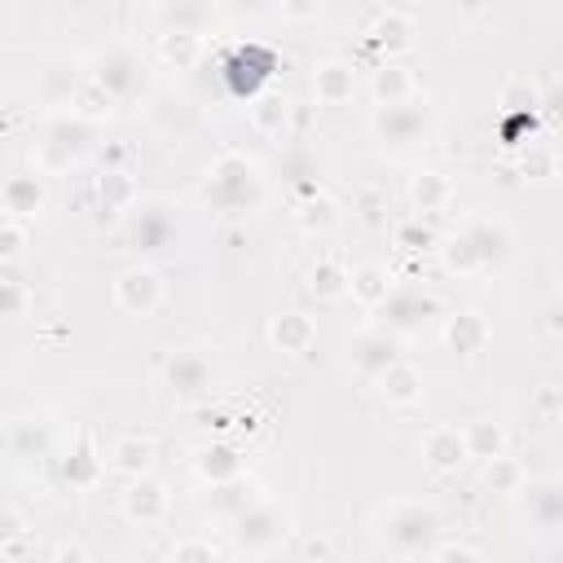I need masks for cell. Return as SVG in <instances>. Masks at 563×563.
Returning <instances> with one entry per match:
<instances>
[{
    "label": "cell",
    "mask_w": 563,
    "mask_h": 563,
    "mask_svg": "<svg viewBox=\"0 0 563 563\" xmlns=\"http://www.w3.org/2000/svg\"><path fill=\"white\" fill-rule=\"evenodd\" d=\"M260 194L255 180V163L242 154H220L207 172V198H216L220 207H246Z\"/></svg>",
    "instance_id": "4"
},
{
    "label": "cell",
    "mask_w": 563,
    "mask_h": 563,
    "mask_svg": "<svg viewBox=\"0 0 563 563\" xmlns=\"http://www.w3.org/2000/svg\"><path fill=\"white\" fill-rule=\"evenodd\" d=\"M0 202H4V211H13V216H35V211L44 207V180L31 176V172H18V176H9V180L0 185Z\"/></svg>",
    "instance_id": "18"
},
{
    "label": "cell",
    "mask_w": 563,
    "mask_h": 563,
    "mask_svg": "<svg viewBox=\"0 0 563 563\" xmlns=\"http://www.w3.org/2000/svg\"><path fill=\"white\" fill-rule=\"evenodd\" d=\"M449 180L440 176V172H418L413 176V185H409V198H413V207H422V211H435V207H444L449 202Z\"/></svg>",
    "instance_id": "29"
},
{
    "label": "cell",
    "mask_w": 563,
    "mask_h": 563,
    "mask_svg": "<svg viewBox=\"0 0 563 563\" xmlns=\"http://www.w3.org/2000/svg\"><path fill=\"white\" fill-rule=\"evenodd\" d=\"M88 79H97L114 101H132V97L145 92V62H141L132 48L110 44V48H101V53L92 57Z\"/></svg>",
    "instance_id": "2"
},
{
    "label": "cell",
    "mask_w": 563,
    "mask_h": 563,
    "mask_svg": "<svg viewBox=\"0 0 563 563\" xmlns=\"http://www.w3.org/2000/svg\"><path fill=\"white\" fill-rule=\"evenodd\" d=\"M158 53H163V62H167V66L189 70V66L198 62V53H202V40H198V35H185V31H163Z\"/></svg>",
    "instance_id": "28"
},
{
    "label": "cell",
    "mask_w": 563,
    "mask_h": 563,
    "mask_svg": "<svg viewBox=\"0 0 563 563\" xmlns=\"http://www.w3.org/2000/svg\"><path fill=\"white\" fill-rule=\"evenodd\" d=\"M158 18L167 22V31H185V35H198V26L211 18V9L202 4H163Z\"/></svg>",
    "instance_id": "34"
},
{
    "label": "cell",
    "mask_w": 563,
    "mask_h": 563,
    "mask_svg": "<svg viewBox=\"0 0 563 563\" xmlns=\"http://www.w3.org/2000/svg\"><path fill=\"white\" fill-rule=\"evenodd\" d=\"M31 308V290L18 277H0V317H22Z\"/></svg>",
    "instance_id": "35"
},
{
    "label": "cell",
    "mask_w": 563,
    "mask_h": 563,
    "mask_svg": "<svg viewBox=\"0 0 563 563\" xmlns=\"http://www.w3.org/2000/svg\"><path fill=\"white\" fill-rule=\"evenodd\" d=\"M347 290H352L365 308H378V303L391 295V277H387V268H378V264H361V268H352Z\"/></svg>",
    "instance_id": "23"
},
{
    "label": "cell",
    "mask_w": 563,
    "mask_h": 563,
    "mask_svg": "<svg viewBox=\"0 0 563 563\" xmlns=\"http://www.w3.org/2000/svg\"><path fill=\"white\" fill-rule=\"evenodd\" d=\"M110 466H114L119 475H128V479H141V475H150V466H154V444L141 440V435H119V440L110 444Z\"/></svg>",
    "instance_id": "19"
},
{
    "label": "cell",
    "mask_w": 563,
    "mask_h": 563,
    "mask_svg": "<svg viewBox=\"0 0 563 563\" xmlns=\"http://www.w3.org/2000/svg\"><path fill=\"white\" fill-rule=\"evenodd\" d=\"M251 123L264 132V136H282L286 123H290V101L282 92H264L255 106H251Z\"/></svg>",
    "instance_id": "26"
},
{
    "label": "cell",
    "mask_w": 563,
    "mask_h": 563,
    "mask_svg": "<svg viewBox=\"0 0 563 563\" xmlns=\"http://www.w3.org/2000/svg\"><path fill=\"white\" fill-rule=\"evenodd\" d=\"M374 136L383 141V150H391V154H400V150H409V145H418L422 141V132L431 128V110H427V101H400V106H378L374 110Z\"/></svg>",
    "instance_id": "3"
},
{
    "label": "cell",
    "mask_w": 563,
    "mask_h": 563,
    "mask_svg": "<svg viewBox=\"0 0 563 563\" xmlns=\"http://www.w3.org/2000/svg\"><path fill=\"white\" fill-rule=\"evenodd\" d=\"M22 537V515L18 510H0V545H9V541H18Z\"/></svg>",
    "instance_id": "40"
},
{
    "label": "cell",
    "mask_w": 563,
    "mask_h": 563,
    "mask_svg": "<svg viewBox=\"0 0 563 563\" xmlns=\"http://www.w3.org/2000/svg\"><path fill=\"white\" fill-rule=\"evenodd\" d=\"M233 537L242 541V545H251V550H264V545H273L282 532H286V523H282V510L273 506V501H264V497H255L246 510H238L233 515Z\"/></svg>",
    "instance_id": "7"
},
{
    "label": "cell",
    "mask_w": 563,
    "mask_h": 563,
    "mask_svg": "<svg viewBox=\"0 0 563 563\" xmlns=\"http://www.w3.org/2000/svg\"><path fill=\"white\" fill-rule=\"evenodd\" d=\"M391 361H400V356H396V339L383 334V330H365V334L352 343V365H356V374L369 378V383H374Z\"/></svg>",
    "instance_id": "11"
},
{
    "label": "cell",
    "mask_w": 563,
    "mask_h": 563,
    "mask_svg": "<svg viewBox=\"0 0 563 563\" xmlns=\"http://www.w3.org/2000/svg\"><path fill=\"white\" fill-rule=\"evenodd\" d=\"M66 479H70L75 488H92V484L101 479V457L92 453V444H88V440H79L75 457H66Z\"/></svg>",
    "instance_id": "33"
},
{
    "label": "cell",
    "mask_w": 563,
    "mask_h": 563,
    "mask_svg": "<svg viewBox=\"0 0 563 563\" xmlns=\"http://www.w3.org/2000/svg\"><path fill=\"white\" fill-rule=\"evenodd\" d=\"M409 35H413V26H409V18H405L400 9H383V13L374 18V26H369V40H374L378 48H387V53H400V48L409 44Z\"/></svg>",
    "instance_id": "25"
},
{
    "label": "cell",
    "mask_w": 563,
    "mask_h": 563,
    "mask_svg": "<svg viewBox=\"0 0 563 563\" xmlns=\"http://www.w3.org/2000/svg\"><path fill=\"white\" fill-rule=\"evenodd\" d=\"M422 457H427L435 471H457V466L466 462V440H462V431H457V427H435V431H427Z\"/></svg>",
    "instance_id": "17"
},
{
    "label": "cell",
    "mask_w": 563,
    "mask_h": 563,
    "mask_svg": "<svg viewBox=\"0 0 563 563\" xmlns=\"http://www.w3.org/2000/svg\"><path fill=\"white\" fill-rule=\"evenodd\" d=\"M312 92H317V101H325V106H343V101L356 92L352 62H343V57L321 62V66L312 70Z\"/></svg>",
    "instance_id": "12"
},
{
    "label": "cell",
    "mask_w": 563,
    "mask_h": 563,
    "mask_svg": "<svg viewBox=\"0 0 563 563\" xmlns=\"http://www.w3.org/2000/svg\"><path fill=\"white\" fill-rule=\"evenodd\" d=\"M172 563H216V554H211V545H207V541L189 537V541H180V545L172 550Z\"/></svg>",
    "instance_id": "37"
},
{
    "label": "cell",
    "mask_w": 563,
    "mask_h": 563,
    "mask_svg": "<svg viewBox=\"0 0 563 563\" xmlns=\"http://www.w3.org/2000/svg\"><path fill=\"white\" fill-rule=\"evenodd\" d=\"M163 378L176 396H198L207 391L211 383V361L198 352V347H176L167 361H163Z\"/></svg>",
    "instance_id": "9"
},
{
    "label": "cell",
    "mask_w": 563,
    "mask_h": 563,
    "mask_svg": "<svg viewBox=\"0 0 563 563\" xmlns=\"http://www.w3.org/2000/svg\"><path fill=\"white\" fill-rule=\"evenodd\" d=\"M176 238V220L167 216L163 202H136L128 216V242L136 251H163Z\"/></svg>",
    "instance_id": "5"
},
{
    "label": "cell",
    "mask_w": 563,
    "mask_h": 563,
    "mask_svg": "<svg viewBox=\"0 0 563 563\" xmlns=\"http://www.w3.org/2000/svg\"><path fill=\"white\" fill-rule=\"evenodd\" d=\"M114 110V97L97 84V79H79V88H75V97H70V114L75 119H84V123H92V119H106Z\"/></svg>",
    "instance_id": "24"
},
{
    "label": "cell",
    "mask_w": 563,
    "mask_h": 563,
    "mask_svg": "<svg viewBox=\"0 0 563 563\" xmlns=\"http://www.w3.org/2000/svg\"><path fill=\"white\" fill-rule=\"evenodd\" d=\"M53 563H88V550L84 545H57Z\"/></svg>",
    "instance_id": "42"
},
{
    "label": "cell",
    "mask_w": 563,
    "mask_h": 563,
    "mask_svg": "<svg viewBox=\"0 0 563 563\" xmlns=\"http://www.w3.org/2000/svg\"><path fill=\"white\" fill-rule=\"evenodd\" d=\"M194 466H198V475H202L207 484H229V479L242 475V457H238V449H229V444H211V449H202Z\"/></svg>",
    "instance_id": "22"
},
{
    "label": "cell",
    "mask_w": 563,
    "mask_h": 563,
    "mask_svg": "<svg viewBox=\"0 0 563 563\" xmlns=\"http://www.w3.org/2000/svg\"><path fill=\"white\" fill-rule=\"evenodd\" d=\"M123 515L132 523H158L167 515V484L163 479H150V475L132 479L128 493H123Z\"/></svg>",
    "instance_id": "10"
},
{
    "label": "cell",
    "mask_w": 563,
    "mask_h": 563,
    "mask_svg": "<svg viewBox=\"0 0 563 563\" xmlns=\"http://www.w3.org/2000/svg\"><path fill=\"white\" fill-rule=\"evenodd\" d=\"M427 559H431V563H479V554H475L471 545H453V541H449V545H435Z\"/></svg>",
    "instance_id": "38"
},
{
    "label": "cell",
    "mask_w": 563,
    "mask_h": 563,
    "mask_svg": "<svg viewBox=\"0 0 563 563\" xmlns=\"http://www.w3.org/2000/svg\"><path fill=\"white\" fill-rule=\"evenodd\" d=\"M444 343L462 356H475L488 343V321L479 312H457V317L444 321Z\"/></svg>",
    "instance_id": "20"
},
{
    "label": "cell",
    "mask_w": 563,
    "mask_h": 563,
    "mask_svg": "<svg viewBox=\"0 0 563 563\" xmlns=\"http://www.w3.org/2000/svg\"><path fill=\"white\" fill-rule=\"evenodd\" d=\"M330 211H334V207H330V202H325V198H312V202H308V207H303V211H299V220H303V224H308V229H325V224H330V220H334V216H330Z\"/></svg>",
    "instance_id": "39"
},
{
    "label": "cell",
    "mask_w": 563,
    "mask_h": 563,
    "mask_svg": "<svg viewBox=\"0 0 563 563\" xmlns=\"http://www.w3.org/2000/svg\"><path fill=\"white\" fill-rule=\"evenodd\" d=\"M383 334H405L413 325H422L431 312H435V295H422V290H391L383 303Z\"/></svg>",
    "instance_id": "8"
},
{
    "label": "cell",
    "mask_w": 563,
    "mask_h": 563,
    "mask_svg": "<svg viewBox=\"0 0 563 563\" xmlns=\"http://www.w3.org/2000/svg\"><path fill=\"white\" fill-rule=\"evenodd\" d=\"M378 537L396 554L427 559L435 550V537H440V515H435V506H422V501H391L378 515Z\"/></svg>",
    "instance_id": "1"
},
{
    "label": "cell",
    "mask_w": 563,
    "mask_h": 563,
    "mask_svg": "<svg viewBox=\"0 0 563 563\" xmlns=\"http://www.w3.org/2000/svg\"><path fill=\"white\" fill-rule=\"evenodd\" d=\"M268 343L282 347V352H290V356H303V352L317 343V325H312V317H303V312H282V317H273V325H268Z\"/></svg>",
    "instance_id": "14"
},
{
    "label": "cell",
    "mask_w": 563,
    "mask_h": 563,
    "mask_svg": "<svg viewBox=\"0 0 563 563\" xmlns=\"http://www.w3.org/2000/svg\"><path fill=\"white\" fill-rule=\"evenodd\" d=\"M79 136H88V123L84 119H57L53 128H48V141H44V150H40V163L44 167H66L75 154H79Z\"/></svg>",
    "instance_id": "13"
},
{
    "label": "cell",
    "mask_w": 563,
    "mask_h": 563,
    "mask_svg": "<svg viewBox=\"0 0 563 563\" xmlns=\"http://www.w3.org/2000/svg\"><path fill=\"white\" fill-rule=\"evenodd\" d=\"M484 484H488L493 493H519V488H523V466H519L515 457L497 453V457H488V466H484Z\"/></svg>",
    "instance_id": "31"
},
{
    "label": "cell",
    "mask_w": 563,
    "mask_h": 563,
    "mask_svg": "<svg viewBox=\"0 0 563 563\" xmlns=\"http://www.w3.org/2000/svg\"><path fill=\"white\" fill-rule=\"evenodd\" d=\"M383 207H387V198H383V194H374V189H365V194H361V216H365V220H378V211H383Z\"/></svg>",
    "instance_id": "41"
},
{
    "label": "cell",
    "mask_w": 563,
    "mask_h": 563,
    "mask_svg": "<svg viewBox=\"0 0 563 563\" xmlns=\"http://www.w3.org/2000/svg\"><path fill=\"white\" fill-rule=\"evenodd\" d=\"M26 246V229L13 220H0V260H18Z\"/></svg>",
    "instance_id": "36"
},
{
    "label": "cell",
    "mask_w": 563,
    "mask_h": 563,
    "mask_svg": "<svg viewBox=\"0 0 563 563\" xmlns=\"http://www.w3.org/2000/svg\"><path fill=\"white\" fill-rule=\"evenodd\" d=\"M369 92L378 106H400V101H413V70L405 62H383L374 75H369Z\"/></svg>",
    "instance_id": "16"
},
{
    "label": "cell",
    "mask_w": 563,
    "mask_h": 563,
    "mask_svg": "<svg viewBox=\"0 0 563 563\" xmlns=\"http://www.w3.org/2000/svg\"><path fill=\"white\" fill-rule=\"evenodd\" d=\"M97 194H101V207L106 211H132L136 207V185H132V176L123 167L119 172H101Z\"/></svg>",
    "instance_id": "27"
},
{
    "label": "cell",
    "mask_w": 563,
    "mask_h": 563,
    "mask_svg": "<svg viewBox=\"0 0 563 563\" xmlns=\"http://www.w3.org/2000/svg\"><path fill=\"white\" fill-rule=\"evenodd\" d=\"M462 440H466V457H497L501 453V427L497 422H488V418H479V422H471L466 431H462Z\"/></svg>",
    "instance_id": "30"
},
{
    "label": "cell",
    "mask_w": 563,
    "mask_h": 563,
    "mask_svg": "<svg viewBox=\"0 0 563 563\" xmlns=\"http://www.w3.org/2000/svg\"><path fill=\"white\" fill-rule=\"evenodd\" d=\"M114 299H119V308L123 312H136V317H150L158 303H163V277L154 273V268H128V273H119V282H114Z\"/></svg>",
    "instance_id": "6"
},
{
    "label": "cell",
    "mask_w": 563,
    "mask_h": 563,
    "mask_svg": "<svg viewBox=\"0 0 563 563\" xmlns=\"http://www.w3.org/2000/svg\"><path fill=\"white\" fill-rule=\"evenodd\" d=\"M528 510H532V519H537L545 532H554V528H559V484L545 479V484L528 488Z\"/></svg>",
    "instance_id": "32"
},
{
    "label": "cell",
    "mask_w": 563,
    "mask_h": 563,
    "mask_svg": "<svg viewBox=\"0 0 563 563\" xmlns=\"http://www.w3.org/2000/svg\"><path fill=\"white\" fill-rule=\"evenodd\" d=\"M374 387H378V396H383L387 405H413V400L422 396V374H418V365H409V361H391V365L374 378Z\"/></svg>",
    "instance_id": "15"
},
{
    "label": "cell",
    "mask_w": 563,
    "mask_h": 563,
    "mask_svg": "<svg viewBox=\"0 0 563 563\" xmlns=\"http://www.w3.org/2000/svg\"><path fill=\"white\" fill-rule=\"evenodd\" d=\"M347 277H352V268L339 255H317V264L308 273V286H312L317 299H339V295H347Z\"/></svg>",
    "instance_id": "21"
}]
</instances>
